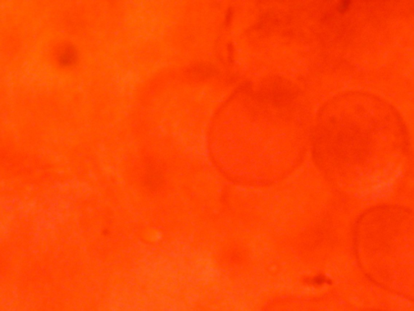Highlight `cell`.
<instances>
[{
    "mask_svg": "<svg viewBox=\"0 0 414 311\" xmlns=\"http://www.w3.org/2000/svg\"></svg>",
    "mask_w": 414,
    "mask_h": 311,
    "instance_id": "8992f818",
    "label": "cell"
},
{
    "mask_svg": "<svg viewBox=\"0 0 414 311\" xmlns=\"http://www.w3.org/2000/svg\"><path fill=\"white\" fill-rule=\"evenodd\" d=\"M216 71L217 70L214 66L206 64H199L190 70L191 74L197 78L211 77L216 74Z\"/></svg>",
    "mask_w": 414,
    "mask_h": 311,
    "instance_id": "3957f363",
    "label": "cell"
},
{
    "mask_svg": "<svg viewBox=\"0 0 414 311\" xmlns=\"http://www.w3.org/2000/svg\"><path fill=\"white\" fill-rule=\"evenodd\" d=\"M77 51L72 46H66L61 49L59 61L62 66H70L76 62Z\"/></svg>",
    "mask_w": 414,
    "mask_h": 311,
    "instance_id": "7a4b0ae2",
    "label": "cell"
},
{
    "mask_svg": "<svg viewBox=\"0 0 414 311\" xmlns=\"http://www.w3.org/2000/svg\"><path fill=\"white\" fill-rule=\"evenodd\" d=\"M405 213L399 208L379 207L361 216L357 226V240L368 249L385 248L403 222Z\"/></svg>",
    "mask_w": 414,
    "mask_h": 311,
    "instance_id": "6da1fadb",
    "label": "cell"
},
{
    "mask_svg": "<svg viewBox=\"0 0 414 311\" xmlns=\"http://www.w3.org/2000/svg\"><path fill=\"white\" fill-rule=\"evenodd\" d=\"M162 182V175L159 171L155 170H150L149 173L146 177V184L151 189H156Z\"/></svg>",
    "mask_w": 414,
    "mask_h": 311,
    "instance_id": "277c9868",
    "label": "cell"
},
{
    "mask_svg": "<svg viewBox=\"0 0 414 311\" xmlns=\"http://www.w3.org/2000/svg\"><path fill=\"white\" fill-rule=\"evenodd\" d=\"M232 15H233V13H232V12H231V11H230V10H229V11H228V17H227V22L229 23V21H230L231 19H232Z\"/></svg>",
    "mask_w": 414,
    "mask_h": 311,
    "instance_id": "5b68a950",
    "label": "cell"
}]
</instances>
